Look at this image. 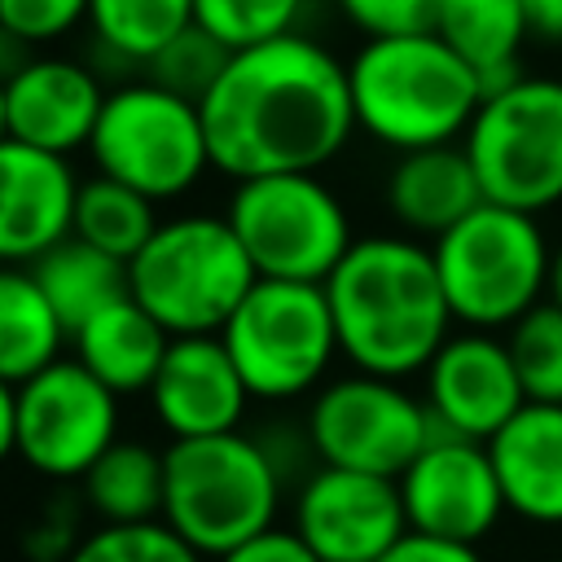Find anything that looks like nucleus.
Returning a JSON list of instances; mask_svg holds the SVG:
<instances>
[{
  "mask_svg": "<svg viewBox=\"0 0 562 562\" xmlns=\"http://www.w3.org/2000/svg\"><path fill=\"white\" fill-rule=\"evenodd\" d=\"M303 4L307 0H193V26L220 40L228 53H246L294 35Z\"/></svg>",
  "mask_w": 562,
  "mask_h": 562,
  "instance_id": "29",
  "label": "nucleus"
},
{
  "mask_svg": "<svg viewBox=\"0 0 562 562\" xmlns=\"http://www.w3.org/2000/svg\"><path fill=\"white\" fill-rule=\"evenodd\" d=\"M224 220L237 233L259 281L325 285L356 246L342 198L316 171L233 184Z\"/></svg>",
  "mask_w": 562,
  "mask_h": 562,
  "instance_id": "8",
  "label": "nucleus"
},
{
  "mask_svg": "<svg viewBox=\"0 0 562 562\" xmlns=\"http://www.w3.org/2000/svg\"><path fill=\"white\" fill-rule=\"evenodd\" d=\"M0 140H9V123H4V79H0Z\"/></svg>",
  "mask_w": 562,
  "mask_h": 562,
  "instance_id": "40",
  "label": "nucleus"
},
{
  "mask_svg": "<svg viewBox=\"0 0 562 562\" xmlns=\"http://www.w3.org/2000/svg\"><path fill=\"white\" fill-rule=\"evenodd\" d=\"M378 562H487V558L479 553V544H461V540H439V536L404 531Z\"/></svg>",
  "mask_w": 562,
  "mask_h": 562,
  "instance_id": "34",
  "label": "nucleus"
},
{
  "mask_svg": "<svg viewBox=\"0 0 562 562\" xmlns=\"http://www.w3.org/2000/svg\"><path fill=\"white\" fill-rule=\"evenodd\" d=\"M395 483H400L408 531H422V536L479 544L509 514L487 443L457 439L443 430H435V439Z\"/></svg>",
  "mask_w": 562,
  "mask_h": 562,
  "instance_id": "13",
  "label": "nucleus"
},
{
  "mask_svg": "<svg viewBox=\"0 0 562 562\" xmlns=\"http://www.w3.org/2000/svg\"><path fill=\"white\" fill-rule=\"evenodd\" d=\"M435 35L479 75L483 97L509 88L522 66L518 53L531 35L522 0H439Z\"/></svg>",
  "mask_w": 562,
  "mask_h": 562,
  "instance_id": "22",
  "label": "nucleus"
},
{
  "mask_svg": "<svg viewBox=\"0 0 562 562\" xmlns=\"http://www.w3.org/2000/svg\"><path fill=\"white\" fill-rule=\"evenodd\" d=\"M79 176L70 158L0 140V268H31L75 228Z\"/></svg>",
  "mask_w": 562,
  "mask_h": 562,
  "instance_id": "18",
  "label": "nucleus"
},
{
  "mask_svg": "<svg viewBox=\"0 0 562 562\" xmlns=\"http://www.w3.org/2000/svg\"><path fill=\"white\" fill-rule=\"evenodd\" d=\"M228 57L233 53L220 40H211L202 26H189L184 35H176L167 48H158L145 61V79L167 88V92H176V97H184V101H193V105H202L206 92L215 88V79L224 75Z\"/></svg>",
  "mask_w": 562,
  "mask_h": 562,
  "instance_id": "30",
  "label": "nucleus"
},
{
  "mask_svg": "<svg viewBox=\"0 0 562 562\" xmlns=\"http://www.w3.org/2000/svg\"><path fill=\"white\" fill-rule=\"evenodd\" d=\"M66 505H57L53 514H44V518H35V527H26V536H22V549H26V558H35V562H66L70 553H75V514H61Z\"/></svg>",
  "mask_w": 562,
  "mask_h": 562,
  "instance_id": "35",
  "label": "nucleus"
},
{
  "mask_svg": "<svg viewBox=\"0 0 562 562\" xmlns=\"http://www.w3.org/2000/svg\"><path fill=\"white\" fill-rule=\"evenodd\" d=\"M522 13H527L531 35L562 44V0H522Z\"/></svg>",
  "mask_w": 562,
  "mask_h": 562,
  "instance_id": "37",
  "label": "nucleus"
},
{
  "mask_svg": "<svg viewBox=\"0 0 562 562\" xmlns=\"http://www.w3.org/2000/svg\"><path fill=\"white\" fill-rule=\"evenodd\" d=\"M347 83L356 127L395 154L465 140L483 105L479 75L435 31L364 40L347 61Z\"/></svg>",
  "mask_w": 562,
  "mask_h": 562,
  "instance_id": "3",
  "label": "nucleus"
},
{
  "mask_svg": "<svg viewBox=\"0 0 562 562\" xmlns=\"http://www.w3.org/2000/svg\"><path fill=\"white\" fill-rule=\"evenodd\" d=\"M13 400H18V391L9 382H0V461L13 457Z\"/></svg>",
  "mask_w": 562,
  "mask_h": 562,
  "instance_id": "38",
  "label": "nucleus"
},
{
  "mask_svg": "<svg viewBox=\"0 0 562 562\" xmlns=\"http://www.w3.org/2000/svg\"><path fill=\"white\" fill-rule=\"evenodd\" d=\"M158 211L145 193L110 180V176H92V180H79V198H75V228L70 237L97 246L101 255L119 259V263H132L149 237L158 233Z\"/></svg>",
  "mask_w": 562,
  "mask_h": 562,
  "instance_id": "26",
  "label": "nucleus"
},
{
  "mask_svg": "<svg viewBox=\"0 0 562 562\" xmlns=\"http://www.w3.org/2000/svg\"><path fill=\"white\" fill-rule=\"evenodd\" d=\"M88 154L97 176L145 193L154 206L184 198L211 171L202 110L149 79L119 83L105 97Z\"/></svg>",
  "mask_w": 562,
  "mask_h": 562,
  "instance_id": "9",
  "label": "nucleus"
},
{
  "mask_svg": "<svg viewBox=\"0 0 562 562\" xmlns=\"http://www.w3.org/2000/svg\"><path fill=\"white\" fill-rule=\"evenodd\" d=\"M66 562H206L189 549L167 522H136V527H97L79 536Z\"/></svg>",
  "mask_w": 562,
  "mask_h": 562,
  "instance_id": "31",
  "label": "nucleus"
},
{
  "mask_svg": "<svg viewBox=\"0 0 562 562\" xmlns=\"http://www.w3.org/2000/svg\"><path fill=\"white\" fill-rule=\"evenodd\" d=\"M105 97L110 92L101 88L97 66L57 53H35L18 75L4 79L9 140L53 158H70L75 149H88Z\"/></svg>",
  "mask_w": 562,
  "mask_h": 562,
  "instance_id": "16",
  "label": "nucleus"
},
{
  "mask_svg": "<svg viewBox=\"0 0 562 562\" xmlns=\"http://www.w3.org/2000/svg\"><path fill=\"white\" fill-rule=\"evenodd\" d=\"M435 439V417L404 382L342 373L307 404V448L321 465L400 479Z\"/></svg>",
  "mask_w": 562,
  "mask_h": 562,
  "instance_id": "11",
  "label": "nucleus"
},
{
  "mask_svg": "<svg viewBox=\"0 0 562 562\" xmlns=\"http://www.w3.org/2000/svg\"><path fill=\"white\" fill-rule=\"evenodd\" d=\"M88 4L92 0H0V31L35 53L79 31L88 22Z\"/></svg>",
  "mask_w": 562,
  "mask_h": 562,
  "instance_id": "32",
  "label": "nucleus"
},
{
  "mask_svg": "<svg viewBox=\"0 0 562 562\" xmlns=\"http://www.w3.org/2000/svg\"><path fill=\"white\" fill-rule=\"evenodd\" d=\"M338 351L356 373L404 382L426 373L452 338V312L435 272L430 246L417 237H356L347 259L325 281Z\"/></svg>",
  "mask_w": 562,
  "mask_h": 562,
  "instance_id": "2",
  "label": "nucleus"
},
{
  "mask_svg": "<svg viewBox=\"0 0 562 562\" xmlns=\"http://www.w3.org/2000/svg\"><path fill=\"white\" fill-rule=\"evenodd\" d=\"M422 378H426L422 400L435 417V430L457 435V439L487 443L527 404L514 356H509L505 338H496V334H479V329L452 334L435 351V360L426 364Z\"/></svg>",
  "mask_w": 562,
  "mask_h": 562,
  "instance_id": "15",
  "label": "nucleus"
},
{
  "mask_svg": "<svg viewBox=\"0 0 562 562\" xmlns=\"http://www.w3.org/2000/svg\"><path fill=\"white\" fill-rule=\"evenodd\" d=\"M119 443V395L101 386L75 356L18 386L13 400V457L35 474L70 483L83 479Z\"/></svg>",
  "mask_w": 562,
  "mask_h": 562,
  "instance_id": "12",
  "label": "nucleus"
},
{
  "mask_svg": "<svg viewBox=\"0 0 562 562\" xmlns=\"http://www.w3.org/2000/svg\"><path fill=\"white\" fill-rule=\"evenodd\" d=\"M193 26V0H92L88 31L123 66H145L158 48Z\"/></svg>",
  "mask_w": 562,
  "mask_h": 562,
  "instance_id": "27",
  "label": "nucleus"
},
{
  "mask_svg": "<svg viewBox=\"0 0 562 562\" xmlns=\"http://www.w3.org/2000/svg\"><path fill=\"white\" fill-rule=\"evenodd\" d=\"M31 277L44 290L57 321L66 325V334H75L83 321H92L97 312H105L110 303L132 294L127 290V263L101 255L97 246H88L79 237H66L48 255H40L31 263Z\"/></svg>",
  "mask_w": 562,
  "mask_h": 562,
  "instance_id": "25",
  "label": "nucleus"
},
{
  "mask_svg": "<svg viewBox=\"0 0 562 562\" xmlns=\"http://www.w3.org/2000/svg\"><path fill=\"white\" fill-rule=\"evenodd\" d=\"M70 347H75V360L123 400L140 391L149 395L162 369V356L171 347V334L127 294L105 312H97L92 321H83L70 334Z\"/></svg>",
  "mask_w": 562,
  "mask_h": 562,
  "instance_id": "21",
  "label": "nucleus"
},
{
  "mask_svg": "<svg viewBox=\"0 0 562 562\" xmlns=\"http://www.w3.org/2000/svg\"><path fill=\"white\" fill-rule=\"evenodd\" d=\"M527 404H562V307L544 299L518 325L505 329Z\"/></svg>",
  "mask_w": 562,
  "mask_h": 562,
  "instance_id": "28",
  "label": "nucleus"
},
{
  "mask_svg": "<svg viewBox=\"0 0 562 562\" xmlns=\"http://www.w3.org/2000/svg\"><path fill=\"white\" fill-rule=\"evenodd\" d=\"M149 408L171 439H211L241 430L250 391L220 334L171 338L162 369L149 386Z\"/></svg>",
  "mask_w": 562,
  "mask_h": 562,
  "instance_id": "17",
  "label": "nucleus"
},
{
  "mask_svg": "<svg viewBox=\"0 0 562 562\" xmlns=\"http://www.w3.org/2000/svg\"><path fill=\"white\" fill-rule=\"evenodd\" d=\"M505 509L531 527H562V404H522L487 439Z\"/></svg>",
  "mask_w": 562,
  "mask_h": 562,
  "instance_id": "19",
  "label": "nucleus"
},
{
  "mask_svg": "<svg viewBox=\"0 0 562 562\" xmlns=\"http://www.w3.org/2000/svg\"><path fill=\"white\" fill-rule=\"evenodd\" d=\"M79 483H83V505L101 518V527L162 522L167 465L162 452L140 439H119Z\"/></svg>",
  "mask_w": 562,
  "mask_h": 562,
  "instance_id": "23",
  "label": "nucleus"
},
{
  "mask_svg": "<svg viewBox=\"0 0 562 562\" xmlns=\"http://www.w3.org/2000/svg\"><path fill=\"white\" fill-rule=\"evenodd\" d=\"M66 325L48 307L31 268H0V382L13 391L61 360Z\"/></svg>",
  "mask_w": 562,
  "mask_h": 562,
  "instance_id": "24",
  "label": "nucleus"
},
{
  "mask_svg": "<svg viewBox=\"0 0 562 562\" xmlns=\"http://www.w3.org/2000/svg\"><path fill=\"white\" fill-rule=\"evenodd\" d=\"M255 281L259 272L228 220L202 211L162 220L149 246L127 263L132 299L171 338L220 334Z\"/></svg>",
  "mask_w": 562,
  "mask_h": 562,
  "instance_id": "5",
  "label": "nucleus"
},
{
  "mask_svg": "<svg viewBox=\"0 0 562 562\" xmlns=\"http://www.w3.org/2000/svg\"><path fill=\"white\" fill-rule=\"evenodd\" d=\"M290 527L321 562H378L408 531V518L395 479L316 465L294 492Z\"/></svg>",
  "mask_w": 562,
  "mask_h": 562,
  "instance_id": "14",
  "label": "nucleus"
},
{
  "mask_svg": "<svg viewBox=\"0 0 562 562\" xmlns=\"http://www.w3.org/2000/svg\"><path fill=\"white\" fill-rule=\"evenodd\" d=\"M382 198L400 228H408L413 237H430V241L452 233L465 215H474L487 202L461 145L395 154Z\"/></svg>",
  "mask_w": 562,
  "mask_h": 562,
  "instance_id": "20",
  "label": "nucleus"
},
{
  "mask_svg": "<svg viewBox=\"0 0 562 562\" xmlns=\"http://www.w3.org/2000/svg\"><path fill=\"white\" fill-rule=\"evenodd\" d=\"M162 522L206 562L277 527L285 465L263 439L241 430L211 439H171L162 448Z\"/></svg>",
  "mask_w": 562,
  "mask_h": 562,
  "instance_id": "4",
  "label": "nucleus"
},
{
  "mask_svg": "<svg viewBox=\"0 0 562 562\" xmlns=\"http://www.w3.org/2000/svg\"><path fill=\"white\" fill-rule=\"evenodd\" d=\"M215 562H321V558L299 540L294 527H268L263 536L237 544L233 553H224Z\"/></svg>",
  "mask_w": 562,
  "mask_h": 562,
  "instance_id": "36",
  "label": "nucleus"
},
{
  "mask_svg": "<svg viewBox=\"0 0 562 562\" xmlns=\"http://www.w3.org/2000/svg\"><path fill=\"white\" fill-rule=\"evenodd\" d=\"M430 255L461 329H509L549 299L553 246L536 215L483 202L452 233L430 241Z\"/></svg>",
  "mask_w": 562,
  "mask_h": 562,
  "instance_id": "6",
  "label": "nucleus"
},
{
  "mask_svg": "<svg viewBox=\"0 0 562 562\" xmlns=\"http://www.w3.org/2000/svg\"><path fill=\"white\" fill-rule=\"evenodd\" d=\"M250 400H299L325 386L338 351L325 285L299 281H255L241 307L220 329Z\"/></svg>",
  "mask_w": 562,
  "mask_h": 562,
  "instance_id": "10",
  "label": "nucleus"
},
{
  "mask_svg": "<svg viewBox=\"0 0 562 562\" xmlns=\"http://www.w3.org/2000/svg\"><path fill=\"white\" fill-rule=\"evenodd\" d=\"M198 110L211 171L233 184L321 171L356 132L347 61L303 31L233 53Z\"/></svg>",
  "mask_w": 562,
  "mask_h": 562,
  "instance_id": "1",
  "label": "nucleus"
},
{
  "mask_svg": "<svg viewBox=\"0 0 562 562\" xmlns=\"http://www.w3.org/2000/svg\"><path fill=\"white\" fill-rule=\"evenodd\" d=\"M338 9L356 31H364V40H386L435 31L439 0H338Z\"/></svg>",
  "mask_w": 562,
  "mask_h": 562,
  "instance_id": "33",
  "label": "nucleus"
},
{
  "mask_svg": "<svg viewBox=\"0 0 562 562\" xmlns=\"http://www.w3.org/2000/svg\"><path fill=\"white\" fill-rule=\"evenodd\" d=\"M549 299L562 307V241L553 246V263H549Z\"/></svg>",
  "mask_w": 562,
  "mask_h": 562,
  "instance_id": "39",
  "label": "nucleus"
},
{
  "mask_svg": "<svg viewBox=\"0 0 562 562\" xmlns=\"http://www.w3.org/2000/svg\"><path fill=\"white\" fill-rule=\"evenodd\" d=\"M461 149L492 206L540 220L562 202V79L518 75L487 92Z\"/></svg>",
  "mask_w": 562,
  "mask_h": 562,
  "instance_id": "7",
  "label": "nucleus"
}]
</instances>
